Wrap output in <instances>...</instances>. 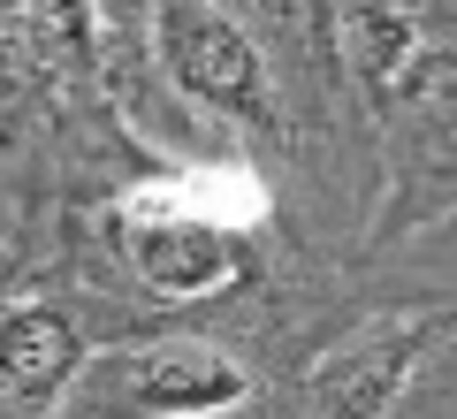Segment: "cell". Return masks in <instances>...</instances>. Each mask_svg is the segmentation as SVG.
<instances>
[{"label":"cell","instance_id":"obj_1","mask_svg":"<svg viewBox=\"0 0 457 419\" xmlns=\"http://www.w3.org/2000/svg\"><path fill=\"white\" fill-rule=\"evenodd\" d=\"M252 397V366L206 336H161L84 358L54 419H221Z\"/></svg>","mask_w":457,"mask_h":419},{"label":"cell","instance_id":"obj_2","mask_svg":"<svg viewBox=\"0 0 457 419\" xmlns=\"http://www.w3.org/2000/svg\"><path fill=\"white\" fill-rule=\"evenodd\" d=\"M153 62L191 107L237 130H282V92L260 38L221 0H153Z\"/></svg>","mask_w":457,"mask_h":419},{"label":"cell","instance_id":"obj_3","mask_svg":"<svg viewBox=\"0 0 457 419\" xmlns=\"http://www.w3.org/2000/svg\"><path fill=\"white\" fill-rule=\"evenodd\" d=\"M122 229V259L153 297L176 306H206V297L245 282V237L237 214L213 206L206 191H137L130 206L114 214Z\"/></svg>","mask_w":457,"mask_h":419},{"label":"cell","instance_id":"obj_4","mask_svg":"<svg viewBox=\"0 0 457 419\" xmlns=\"http://www.w3.org/2000/svg\"><path fill=\"white\" fill-rule=\"evenodd\" d=\"M457 306H389L359 321L320 366L305 373L312 419H389L396 397L420 381V366L450 343Z\"/></svg>","mask_w":457,"mask_h":419},{"label":"cell","instance_id":"obj_5","mask_svg":"<svg viewBox=\"0 0 457 419\" xmlns=\"http://www.w3.org/2000/svg\"><path fill=\"white\" fill-rule=\"evenodd\" d=\"M84 366V336L62 306H8L0 313V419H46Z\"/></svg>","mask_w":457,"mask_h":419},{"label":"cell","instance_id":"obj_6","mask_svg":"<svg viewBox=\"0 0 457 419\" xmlns=\"http://www.w3.org/2000/svg\"><path fill=\"white\" fill-rule=\"evenodd\" d=\"M16 31L46 69H92L99 0H16Z\"/></svg>","mask_w":457,"mask_h":419},{"label":"cell","instance_id":"obj_7","mask_svg":"<svg viewBox=\"0 0 457 419\" xmlns=\"http://www.w3.org/2000/svg\"><path fill=\"white\" fill-rule=\"evenodd\" d=\"M8 31H16V0H0V46H8Z\"/></svg>","mask_w":457,"mask_h":419}]
</instances>
